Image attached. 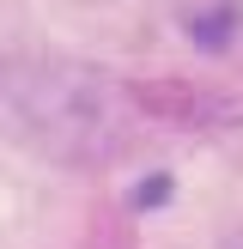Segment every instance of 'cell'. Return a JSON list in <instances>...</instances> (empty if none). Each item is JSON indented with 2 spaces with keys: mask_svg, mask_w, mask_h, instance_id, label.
<instances>
[]
</instances>
